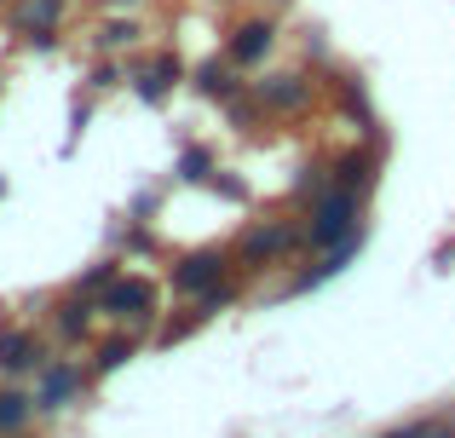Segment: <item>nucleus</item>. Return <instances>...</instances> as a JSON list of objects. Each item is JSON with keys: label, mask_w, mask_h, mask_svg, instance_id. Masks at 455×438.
Segmentation results:
<instances>
[{"label": "nucleus", "mask_w": 455, "mask_h": 438, "mask_svg": "<svg viewBox=\"0 0 455 438\" xmlns=\"http://www.w3.org/2000/svg\"><path fill=\"white\" fill-rule=\"evenodd\" d=\"M357 236H363V196L340 191V185H323L317 196H306V248L329 254Z\"/></svg>", "instance_id": "1"}, {"label": "nucleus", "mask_w": 455, "mask_h": 438, "mask_svg": "<svg viewBox=\"0 0 455 438\" xmlns=\"http://www.w3.org/2000/svg\"><path fill=\"white\" fill-rule=\"evenodd\" d=\"M306 248V214H271V219H254L243 236H236V271H266V266H289L294 254Z\"/></svg>", "instance_id": "2"}, {"label": "nucleus", "mask_w": 455, "mask_h": 438, "mask_svg": "<svg viewBox=\"0 0 455 438\" xmlns=\"http://www.w3.org/2000/svg\"><path fill=\"white\" fill-rule=\"evenodd\" d=\"M248 92H254V104L266 110V122H294V115H306L311 104H317V76H306V69H277V76L248 81Z\"/></svg>", "instance_id": "3"}, {"label": "nucleus", "mask_w": 455, "mask_h": 438, "mask_svg": "<svg viewBox=\"0 0 455 438\" xmlns=\"http://www.w3.org/2000/svg\"><path fill=\"white\" fill-rule=\"evenodd\" d=\"M99 312L110 317V323L150 329L156 317H162V289H156L150 277H139V271H122V277H116L110 289L99 294Z\"/></svg>", "instance_id": "4"}, {"label": "nucleus", "mask_w": 455, "mask_h": 438, "mask_svg": "<svg viewBox=\"0 0 455 438\" xmlns=\"http://www.w3.org/2000/svg\"><path fill=\"white\" fill-rule=\"evenodd\" d=\"M231 271H236L231 248H190V254H179L173 266H167V283H173V294H185V300H202V294L220 289Z\"/></svg>", "instance_id": "5"}, {"label": "nucleus", "mask_w": 455, "mask_h": 438, "mask_svg": "<svg viewBox=\"0 0 455 438\" xmlns=\"http://www.w3.org/2000/svg\"><path fill=\"white\" fill-rule=\"evenodd\" d=\"M277 41H283L277 18H271V12H248V18H236L231 35H225V58L248 76V69H266V58L277 52Z\"/></svg>", "instance_id": "6"}, {"label": "nucleus", "mask_w": 455, "mask_h": 438, "mask_svg": "<svg viewBox=\"0 0 455 438\" xmlns=\"http://www.w3.org/2000/svg\"><path fill=\"white\" fill-rule=\"evenodd\" d=\"M185 81H190V64L173 52V46H162V52H150L145 64L127 69V87H133L145 104H167L179 87H185Z\"/></svg>", "instance_id": "7"}, {"label": "nucleus", "mask_w": 455, "mask_h": 438, "mask_svg": "<svg viewBox=\"0 0 455 438\" xmlns=\"http://www.w3.org/2000/svg\"><path fill=\"white\" fill-rule=\"evenodd\" d=\"M81 393H87V370H81V363H69V358H58V363H46V370H41L35 410H41V416H58V410H69Z\"/></svg>", "instance_id": "8"}, {"label": "nucleus", "mask_w": 455, "mask_h": 438, "mask_svg": "<svg viewBox=\"0 0 455 438\" xmlns=\"http://www.w3.org/2000/svg\"><path fill=\"white\" fill-rule=\"evenodd\" d=\"M64 12H69V0H18V6H12V29L29 35L35 52H52V46H58V23H64Z\"/></svg>", "instance_id": "9"}, {"label": "nucleus", "mask_w": 455, "mask_h": 438, "mask_svg": "<svg viewBox=\"0 0 455 438\" xmlns=\"http://www.w3.org/2000/svg\"><path fill=\"white\" fill-rule=\"evenodd\" d=\"M190 87H196V99H208V104H231L248 81H243V69L220 52V58H202V64L190 69Z\"/></svg>", "instance_id": "10"}, {"label": "nucleus", "mask_w": 455, "mask_h": 438, "mask_svg": "<svg viewBox=\"0 0 455 438\" xmlns=\"http://www.w3.org/2000/svg\"><path fill=\"white\" fill-rule=\"evenodd\" d=\"M41 370V340L29 329H6L0 335V375H29Z\"/></svg>", "instance_id": "11"}, {"label": "nucleus", "mask_w": 455, "mask_h": 438, "mask_svg": "<svg viewBox=\"0 0 455 438\" xmlns=\"http://www.w3.org/2000/svg\"><path fill=\"white\" fill-rule=\"evenodd\" d=\"M92 312H99V300H87V294H76L69 289V300L58 306V340H64V346H76V340H87L92 335Z\"/></svg>", "instance_id": "12"}, {"label": "nucleus", "mask_w": 455, "mask_h": 438, "mask_svg": "<svg viewBox=\"0 0 455 438\" xmlns=\"http://www.w3.org/2000/svg\"><path fill=\"white\" fill-rule=\"evenodd\" d=\"M139 41H145V23H139V18H127V12L104 18V23H99V35H92L99 58H116V52H127V46H139Z\"/></svg>", "instance_id": "13"}, {"label": "nucleus", "mask_w": 455, "mask_h": 438, "mask_svg": "<svg viewBox=\"0 0 455 438\" xmlns=\"http://www.w3.org/2000/svg\"><path fill=\"white\" fill-rule=\"evenodd\" d=\"M35 416H41V410H35L29 393H18V386H0V433H6V438H23Z\"/></svg>", "instance_id": "14"}, {"label": "nucleus", "mask_w": 455, "mask_h": 438, "mask_svg": "<svg viewBox=\"0 0 455 438\" xmlns=\"http://www.w3.org/2000/svg\"><path fill=\"white\" fill-rule=\"evenodd\" d=\"M213 173H220V156H213L208 145H185V150H179V162H173L179 185H208Z\"/></svg>", "instance_id": "15"}, {"label": "nucleus", "mask_w": 455, "mask_h": 438, "mask_svg": "<svg viewBox=\"0 0 455 438\" xmlns=\"http://www.w3.org/2000/svg\"><path fill=\"white\" fill-rule=\"evenodd\" d=\"M139 352V335H110V340H99L92 346V375H116L127 358Z\"/></svg>", "instance_id": "16"}, {"label": "nucleus", "mask_w": 455, "mask_h": 438, "mask_svg": "<svg viewBox=\"0 0 455 438\" xmlns=\"http://www.w3.org/2000/svg\"><path fill=\"white\" fill-rule=\"evenodd\" d=\"M202 323H208V312H202V306L190 300V312H185V317H167V323L156 329V346H179V340H185V335H196Z\"/></svg>", "instance_id": "17"}, {"label": "nucleus", "mask_w": 455, "mask_h": 438, "mask_svg": "<svg viewBox=\"0 0 455 438\" xmlns=\"http://www.w3.org/2000/svg\"><path fill=\"white\" fill-rule=\"evenodd\" d=\"M116 277H122V259H99L92 271H81V277H76V294H87V300H99V294L110 289Z\"/></svg>", "instance_id": "18"}, {"label": "nucleus", "mask_w": 455, "mask_h": 438, "mask_svg": "<svg viewBox=\"0 0 455 438\" xmlns=\"http://www.w3.org/2000/svg\"><path fill=\"white\" fill-rule=\"evenodd\" d=\"M127 81V64H116V58H99V64H92V76H87V87L92 92H116Z\"/></svg>", "instance_id": "19"}, {"label": "nucleus", "mask_w": 455, "mask_h": 438, "mask_svg": "<svg viewBox=\"0 0 455 438\" xmlns=\"http://www.w3.org/2000/svg\"><path fill=\"white\" fill-rule=\"evenodd\" d=\"M208 185H213V191H220V196H225V203H248V185H243V179H236V173H225V168H220V173H213V179H208Z\"/></svg>", "instance_id": "20"}, {"label": "nucleus", "mask_w": 455, "mask_h": 438, "mask_svg": "<svg viewBox=\"0 0 455 438\" xmlns=\"http://www.w3.org/2000/svg\"><path fill=\"white\" fill-rule=\"evenodd\" d=\"M87 122H92V104H87V99H76V110H69V133L81 139V133H87Z\"/></svg>", "instance_id": "21"}, {"label": "nucleus", "mask_w": 455, "mask_h": 438, "mask_svg": "<svg viewBox=\"0 0 455 438\" xmlns=\"http://www.w3.org/2000/svg\"><path fill=\"white\" fill-rule=\"evenodd\" d=\"M427 427H433V416H427V421H410V427H392V433H380V438H427Z\"/></svg>", "instance_id": "22"}, {"label": "nucleus", "mask_w": 455, "mask_h": 438, "mask_svg": "<svg viewBox=\"0 0 455 438\" xmlns=\"http://www.w3.org/2000/svg\"><path fill=\"white\" fill-rule=\"evenodd\" d=\"M427 438H455V421H450V416H433V427H427Z\"/></svg>", "instance_id": "23"}, {"label": "nucleus", "mask_w": 455, "mask_h": 438, "mask_svg": "<svg viewBox=\"0 0 455 438\" xmlns=\"http://www.w3.org/2000/svg\"><path fill=\"white\" fill-rule=\"evenodd\" d=\"M104 12H133V6H145V0H99Z\"/></svg>", "instance_id": "24"}, {"label": "nucleus", "mask_w": 455, "mask_h": 438, "mask_svg": "<svg viewBox=\"0 0 455 438\" xmlns=\"http://www.w3.org/2000/svg\"><path fill=\"white\" fill-rule=\"evenodd\" d=\"M266 6H271V12H277V6H294V0H266Z\"/></svg>", "instance_id": "25"}, {"label": "nucleus", "mask_w": 455, "mask_h": 438, "mask_svg": "<svg viewBox=\"0 0 455 438\" xmlns=\"http://www.w3.org/2000/svg\"><path fill=\"white\" fill-rule=\"evenodd\" d=\"M0 196H6V179H0Z\"/></svg>", "instance_id": "26"}]
</instances>
